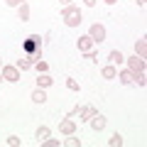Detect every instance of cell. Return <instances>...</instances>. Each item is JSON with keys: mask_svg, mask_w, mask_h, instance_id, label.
<instances>
[{"mask_svg": "<svg viewBox=\"0 0 147 147\" xmlns=\"http://www.w3.org/2000/svg\"><path fill=\"white\" fill-rule=\"evenodd\" d=\"M61 20H64V25H66V27H79L81 22H84V17H81V10L76 5H64Z\"/></svg>", "mask_w": 147, "mask_h": 147, "instance_id": "1", "label": "cell"}, {"mask_svg": "<svg viewBox=\"0 0 147 147\" xmlns=\"http://www.w3.org/2000/svg\"><path fill=\"white\" fill-rule=\"evenodd\" d=\"M88 37L93 39V44H100V42H105V27L103 25H91V30H88Z\"/></svg>", "mask_w": 147, "mask_h": 147, "instance_id": "2", "label": "cell"}, {"mask_svg": "<svg viewBox=\"0 0 147 147\" xmlns=\"http://www.w3.org/2000/svg\"><path fill=\"white\" fill-rule=\"evenodd\" d=\"M3 81H10V84H15V81H20V69L17 66H3Z\"/></svg>", "mask_w": 147, "mask_h": 147, "instance_id": "3", "label": "cell"}, {"mask_svg": "<svg viewBox=\"0 0 147 147\" xmlns=\"http://www.w3.org/2000/svg\"><path fill=\"white\" fill-rule=\"evenodd\" d=\"M96 113H98V110H96L93 105H84V108H79V110H76V115H79V120H81V123H88L91 118L96 115Z\"/></svg>", "mask_w": 147, "mask_h": 147, "instance_id": "4", "label": "cell"}, {"mask_svg": "<svg viewBox=\"0 0 147 147\" xmlns=\"http://www.w3.org/2000/svg\"><path fill=\"white\" fill-rule=\"evenodd\" d=\"M127 64H130V71L132 74H142V71H145V59H140L137 54L127 59Z\"/></svg>", "mask_w": 147, "mask_h": 147, "instance_id": "5", "label": "cell"}, {"mask_svg": "<svg viewBox=\"0 0 147 147\" xmlns=\"http://www.w3.org/2000/svg\"><path fill=\"white\" fill-rule=\"evenodd\" d=\"M118 81H120L123 86H132L135 84V74L130 71V69H125V71H118V76H115Z\"/></svg>", "mask_w": 147, "mask_h": 147, "instance_id": "6", "label": "cell"}, {"mask_svg": "<svg viewBox=\"0 0 147 147\" xmlns=\"http://www.w3.org/2000/svg\"><path fill=\"white\" fill-rule=\"evenodd\" d=\"M79 52L81 54H86V52H91V49H93V39H91L88 34H84V37H79Z\"/></svg>", "mask_w": 147, "mask_h": 147, "instance_id": "7", "label": "cell"}, {"mask_svg": "<svg viewBox=\"0 0 147 147\" xmlns=\"http://www.w3.org/2000/svg\"><path fill=\"white\" fill-rule=\"evenodd\" d=\"M59 132H61V135H74V132H76V123L74 120H61L59 123Z\"/></svg>", "mask_w": 147, "mask_h": 147, "instance_id": "8", "label": "cell"}, {"mask_svg": "<svg viewBox=\"0 0 147 147\" xmlns=\"http://www.w3.org/2000/svg\"><path fill=\"white\" fill-rule=\"evenodd\" d=\"M52 84H54V79H52V76H49L47 71H44V74H39V76H37V86H39V88H49V86H52Z\"/></svg>", "mask_w": 147, "mask_h": 147, "instance_id": "9", "label": "cell"}, {"mask_svg": "<svg viewBox=\"0 0 147 147\" xmlns=\"http://www.w3.org/2000/svg\"><path fill=\"white\" fill-rule=\"evenodd\" d=\"M91 127H93L96 132H98V130H103V127H105V118H103V115H98V113H96V115L91 118Z\"/></svg>", "mask_w": 147, "mask_h": 147, "instance_id": "10", "label": "cell"}, {"mask_svg": "<svg viewBox=\"0 0 147 147\" xmlns=\"http://www.w3.org/2000/svg\"><path fill=\"white\" fill-rule=\"evenodd\" d=\"M32 100H34V103H39V105H42L44 100H47V93H44V88H39V86H37V88L32 91Z\"/></svg>", "mask_w": 147, "mask_h": 147, "instance_id": "11", "label": "cell"}, {"mask_svg": "<svg viewBox=\"0 0 147 147\" xmlns=\"http://www.w3.org/2000/svg\"><path fill=\"white\" fill-rule=\"evenodd\" d=\"M17 17H20V22L30 20V5H27V3H22V5L17 7Z\"/></svg>", "mask_w": 147, "mask_h": 147, "instance_id": "12", "label": "cell"}, {"mask_svg": "<svg viewBox=\"0 0 147 147\" xmlns=\"http://www.w3.org/2000/svg\"><path fill=\"white\" fill-rule=\"evenodd\" d=\"M34 61H37L34 57H22V59H17V64H15V66H17V69L22 71V69H30V66H32Z\"/></svg>", "mask_w": 147, "mask_h": 147, "instance_id": "13", "label": "cell"}, {"mask_svg": "<svg viewBox=\"0 0 147 147\" xmlns=\"http://www.w3.org/2000/svg\"><path fill=\"white\" fill-rule=\"evenodd\" d=\"M135 54L140 59H145V54H147V42H145V39H137V42H135Z\"/></svg>", "mask_w": 147, "mask_h": 147, "instance_id": "14", "label": "cell"}, {"mask_svg": "<svg viewBox=\"0 0 147 147\" xmlns=\"http://www.w3.org/2000/svg\"><path fill=\"white\" fill-rule=\"evenodd\" d=\"M100 74H103V79H115V76H118V69L113 66V64H108V66L100 69Z\"/></svg>", "mask_w": 147, "mask_h": 147, "instance_id": "15", "label": "cell"}, {"mask_svg": "<svg viewBox=\"0 0 147 147\" xmlns=\"http://www.w3.org/2000/svg\"><path fill=\"white\" fill-rule=\"evenodd\" d=\"M47 137H49V127L47 125H39V127H37V142L47 140Z\"/></svg>", "mask_w": 147, "mask_h": 147, "instance_id": "16", "label": "cell"}, {"mask_svg": "<svg viewBox=\"0 0 147 147\" xmlns=\"http://www.w3.org/2000/svg\"><path fill=\"white\" fill-rule=\"evenodd\" d=\"M108 59H110V64H123V61H125V57H123V54L118 52V49H113Z\"/></svg>", "mask_w": 147, "mask_h": 147, "instance_id": "17", "label": "cell"}, {"mask_svg": "<svg viewBox=\"0 0 147 147\" xmlns=\"http://www.w3.org/2000/svg\"><path fill=\"white\" fill-rule=\"evenodd\" d=\"M108 145H110V147H120V145H123V135H118V132H115V135L110 137Z\"/></svg>", "mask_w": 147, "mask_h": 147, "instance_id": "18", "label": "cell"}, {"mask_svg": "<svg viewBox=\"0 0 147 147\" xmlns=\"http://www.w3.org/2000/svg\"><path fill=\"white\" fill-rule=\"evenodd\" d=\"M64 145H66V147H81V140H79V137H69Z\"/></svg>", "mask_w": 147, "mask_h": 147, "instance_id": "19", "label": "cell"}, {"mask_svg": "<svg viewBox=\"0 0 147 147\" xmlns=\"http://www.w3.org/2000/svg\"><path fill=\"white\" fill-rule=\"evenodd\" d=\"M34 66H37V71H39V74H44V71H47V61H39V59H37V61H34Z\"/></svg>", "mask_w": 147, "mask_h": 147, "instance_id": "20", "label": "cell"}, {"mask_svg": "<svg viewBox=\"0 0 147 147\" xmlns=\"http://www.w3.org/2000/svg\"><path fill=\"white\" fill-rule=\"evenodd\" d=\"M135 84H137V86H145V84H147V79H145V71H142V74H135Z\"/></svg>", "mask_w": 147, "mask_h": 147, "instance_id": "21", "label": "cell"}, {"mask_svg": "<svg viewBox=\"0 0 147 147\" xmlns=\"http://www.w3.org/2000/svg\"><path fill=\"white\" fill-rule=\"evenodd\" d=\"M66 88H71V91H79V81H76V79H66Z\"/></svg>", "mask_w": 147, "mask_h": 147, "instance_id": "22", "label": "cell"}, {"mask_svg": "<svg viewBox=\"0 0 147 147\" xmlns=\"http://www.w3.org/2000/svg\"><path fill=\"white\" fill-rule=\"evenodd\" d=\"M7 145H10V147H20L22 142H20V137H15V135H10V137H7Z\"/></svg>", "mask_w": 147, "mask_h": 147, "instance_id": "23", "label": "cell"}, {"mask_svg": "<svg viewBox=\"0 0 147 147\" xmlns=\"http://www.w3.org/2000/svg\"><path fill=\"white\" fill-rule=\"evenodd\" d=\"M42 145L44 147H59V140H49L47 137V140H42Z\"/></svg>", "mask_w": 147, "mask_h": 147, "instance_id": "24", "label": "cell"}, {"mask_svg": "<svg viewBox=\"0 0 147 147\" xmlns=\"http://www.w3.org/2000/svg\"><path fill=\"white\" fill-rule=\"evenodd\" d=\"M5 3H7V5H10V7H20L22 3H25V0H5Z\"/></svg>", "mask_w": 147, "mask_h": 147, "instance_id": "25", "label": "cell"}, {"mask_svg": "<svg viewBox=\"0 0 147 147\" xmlns=\"http://www.w3.org/2000/svg\"><path fill=\"white\" fill-rule=\"evenodd\" d=\"M84 5H88V7H93V5H96V0H84Z\"/></svg>", "mask_w": 147, "mask_h": 147, "instance_id": "26", "label": "cell"}, {"mask_svg": "<svg viewBox=\"0 0 147 147\" xmlns=\"http://www.w3.org/2000/svg\"><path fill=\"white\" fill-rule=\"evenodd\" d=\"M105 3H108V5H115V3H118V0H105Z\"/></svg>", "mask_w": 147, "mask_h": 147, "instance_id": "27", "label": "cell"}, {"mask_svg": "<svg viewBox=\"0 0 147 147\" xmlns=\"http://www.w3.org/2000/svg\"><path fill=\"white\" fill-rule=\"evenodd\" d=\"M59 3H64V5H71V0H59Z\"/></svg>", "mask_w": 147, "mask_h": 147, "instance_id": "28", "label": "cell"}, {"mask_svg": "<svg viewBox=\"0 0 147 147\" xmlns=\"http://www.w3.org/2000/svg\"><path fill=\"white\" fill-rule=\"evenodd\" d=\"M145 3H147V0H137V5H145Z\"/></svg>", "mask_w": 147, "mask_h": 147, "instance_id": "29", "label": "cell"}, {"mask_svg": "<svg viewBox=\"0 0 147 147\" xmlns=\"http://www.w3.org/2000/svg\"><path fill=\"white\" fill-rule=\"evenodd\" d=\"M0 81H3V79H0Z\"/></svg>", "mask_w": 147, "mask_h": 147, "instance_id": "30", "label": "cell"}]
</instances>
